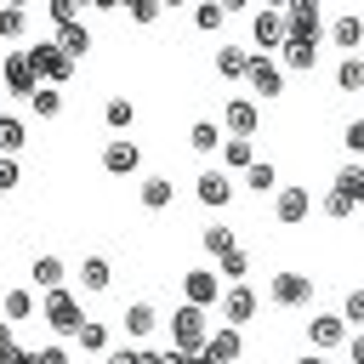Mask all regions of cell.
<instances>
[{
  "label": "cell",
  "instance_id": "cell-18",
  "mask_svg": "<svg viewBox=\"0 0 364 364\" xmlns=\"http://www.w3.org/2000/svg\"><path fill=\"white\" fill-rule=\"evenodd\" d=\"M136 165H142V148H136V142H125V136H119V142H108V148H102V171H108V176H131Z\"/></svg>",
  "mask_w": 364,
  "mask_h": 364
},
{
  "label": "cell",
  "instance_id": "cell-27",
  "mask_svg": "<svg viewBox=\"0 0 364 364\" xmlns=\"http://www.w3.org/2000/svg\"><path fill=\"white\" fill-rule=\"evenodd\" d=\"M0 313H6V324H23V318H34V290H6Z\"/></svg>",
  "mask_w": 364,
  "mask_h": 364
},
{
  "label": "cell",
  "instance_id": "cell-43",
  "mask_svg": "<svg viewBox=\"0 0 364 364\" xmlns=\"http://www.w3.org/2000/svg\"><path fill=\"white\" fill-rule=\"evenodd\" d=\"M131 23H159V0H131Z\"/></svg>",
  "mask_w": 364,
  "mask_h": 364
},
{
  "label": "cell",
  "instance_id": "cell-10",
  "mask_svg": "<svg viewBox=\"0 0 364 364\" xmlns=\"http://www.w3.org/2000/svg\"><path fill=\"white\" fill-rule=\"evenodd\" d=\"M245 85L256 91V97H284V68L273 63V57H250V74H245Z\"/></svg>",
  "mask_w": 364,
  "mask_h": 364
},
{
  "label": "cell",
  "instance_id": "cell-3",
  "mask_svg": "<svg viewBox=\"0 0 364 364\" xmlns=\"http://www.w3.org/2000/svg\"><path fill=\"white\" fill-rule=\"evenodd\" d=\"M28 63H34V74H40L46 85H57V91H63V80L74 74V57H68L57 40H40V46H28Z\"/></svg>",
  "mask_w": 364,
  "mask_h": 364
},
{
  "label": "cell",
  "instance_id": "cell-37",
  "mask_svg": "<svg viewBox=\"0 0 364 364\" xmlns=\"http://www.w3.org/2000/svg\"><path fill=\"white\" fill-rule=\"evenodd\" d=\"M216 262H222V279H233V284H245V273H250V256H245L239 245H233L228 256H216Z\"/></svg>",
  "mask_w": 364,
  "mask_h": 364
},
{
  "label": "cell",
  "instance_id": "cell-26",
  "mask_svg": "<svg viewBox=\"0 0 364 364\" xmlns=\"http://www.w3.org/2000/svg\"><path fill=\"white\" fill-rule=\"evenodd\" d=\"M199 245H205V256H228L239 239H233V228H228V222H210V228L199 233Z\"/></svg>",
  "mask_w": 364,
  "mask_h": 364
},
{
  "label": "cell",
  "instance_id": "cell-21",
  "mask_svg": "<svg viewBox=\"0 0 364 364\" xmlns=\"http://www.w3.org/2000/svg\"><path fill=\"white\" fill-rule=\"evenodd\" d=\"M228 136H222V125H210V119H193V131H188V148L193 154H216Z\"/></svg>",
  "mask_w": 364,
  "mask_h": 364
},
{
  "label": "cell",
  "instance_id": "cell-8",
  "mask_svg": "<svg viewBox=\"0 0 364 364\" xmlns=\"http://www.w3.org/2000/svg\"><path fill=\"white\" fill-rule=\"evenodd\" d=\"M0 80H6V91H11V97H34V91H40V74H34L28 51H11V57L0 63Z\"/></svg>",
  "mask_w": 364,
  "mask_h": 364
},
{
  "label": "cell",
  "instance_id": "cell-20",
  "mask_svg": "<svg viewBox=\"0 0 364 364\" xmlns=\"http://www.w3.org/2000/svg\"><path fill=\"white\" fill-rule=\"evenodd\" d=\"M250 57H256V51H245V46H222V51H216V74H222V80H245V74H250Z\"/></svg>",
  "mask_w": 364,
  "mask_h": 364
},
{
  "label": "cell",
  "instance_id": "cell-42",
  "mask_svg": "<svg viewBox=\"0 0 364 364\" xmlns=\"http://www.w3.org/2000/svg\"><path fill=\"white\" fill-rule=\"evenodd\" d=\"M341 318H347V324H364V284H358V290H347V301H341Z\"/></svg>",
  "mask_w": 364,
  "mask_h": 364
},
{
  "label": "cell",
  "instance_id": "cell-32",
  "mask_svg": "<svg viewBox=\"0 0 364 364\" xmlns=\"http://www.w3.org/2000/svg\"><path fill=\"white\" fill-rule=\"evenodd\" d=\"M279 57H284V68H318V46H307V40H290Z\"/></svg>",
  "mask_w": 364,
  "mask_h": 364
},
{
  "label": "cell",
  "instance_id": "cell-30",
  "mask_svg": "<svg viewBox=\"0 0 364 364\" xmlns=\"http://www.w3.org/2000/svg\"><path fill=\"white\" fill-rule=\"evenodd\" d=\"M222 165H239V171H250V165H256V148H250V136H228V142H222Z\"/></svg>",
  "mask_w": 364,
  "mask_h": 364
},
{
  "label": "cell",
  "instance_id": "cell-7",
  "mask_svg": "<svg viewBox=\"0 0 364 364\" xmlns=\"http://www.w3.org/2000/svg\"><path fill=\"white\" fill-rule=\"evenodd\" d=\"M182 301H188V307L222 301V273H216V267H188V273H182Z\"/></svg>",
  "mask_w": 364,
  "mask_h": 364
},
{
  "label": "cell",
  "instance_id": "cell-13",
  "mask_svg": "<svg viewBox=\"0 0 364 364\" xmlns=\"http://www.w3.org/2000/svg\"><path fill=\"white\" fill-rule=\"evenodd\" d=\"M119 330H125L131 341H148V336L159 330V313H154V301H125V313H119Z\"/></svg>",
  "mask_w": 364,
  "mask_h": 364
},
{
  "label": "cell",
  "instance_id": "cell-47",
  "mask_svg": "<svg viewBox=\"0 0 364 364\" xmlns=\"http://www.w3.org/2000/svg\"><path fill=\"white\" fill-rule=\"evenodd\" d=\"M102 364H136V347H114V353H108Z\"/></svg>",
  "mask_w": 364,
  "mask_h": 364
},
{
  "label": "cell",
  "instance_id": "cell-33",
  "mask_svg": "<svg viewBox=\"0 0 364 364\" xmlns=\"http://www.w3.org/2000/svg\"><path fill=\"white\" fill-rule=\"evenodd\" d=\"M28 108H34L40 119H57V114H63V91H57V85H40V91L28 97Z\"/></svg>",
  "mask_w": 364,
  "mask_h": 364
},
{
  "label": "cell",
  "instance_id": "cell-35",
  "mask_svg": "<svg viewBox=\"0 0 364 364\" xmlns=\"http://www.w3.org/2000/svg\"><path fill=\"white\" fill-rule=\"evenodd\" d=\"M74 341H80L85 353H102V358H108V324H97V318H85V330H80Z\"/></svg>",
  "mask_w": 364,
  "mask_h": 364
},
{
  "label": "cell",
  "instance_id": "cell-1",
  "mask_svg": "<svg viewBox=\"0 0 364 364\" xmlns=\"http://www.w3.org/2000/svg\"><path fill=\"white\" fill-rule=\"evenodd\" d=\"M40 324L51 330V336H80L85 330V307H80V296L63 284V290H46L40 296Z\"/></svg>",
  "mask_w": 364,
  "mask_h": 364
},
{
  "label": "cell",
  "instance_id": "cell-15",
  "mask_svg": "<svg viewBox=\"0 0 364 364\" xmlns=\"http://www.w3.org/2000/svg\"><path fill=\"white\" fill-rule=\"evenodd\" d=\"M307 210H313V193H307V188H279V193H273V216H279L284 228H296Z\"/></svg>",
  "mask_w": 364,
  "mask_h": 364
},
{
  "label": "cell",
  "instance_id": "cell-38",
  "mask_svg": "<svg viewBox=\"0 0 364 364\" xmlns=\"http://www.w3.org/2000/svg\"><path fill=\"white\" fill-rule=\"evenodd\" d=\"M318 210H324V216H330V222H347V216H353V199H341V193H336V188H330V193H324V199H318Z\"/></svg>",
  "mask_w": 364,
  "mask_h": 364
},
{
  "label": "cell",
  "instance_id": "cell-29",
  "mask_svg": "<svg viewBox=\"0 0 364 364\" xmlns=\"http://www.w3.org/2000/svg\"><path fill=\"white\" fill-rule=\"evenodd\" d=\"M57 46H63L68 57H85V51H91V28H85V23H68V28H57Z\"/></svg>",
  "mask_w": 364,
  "mask_h": 364
},
{
  "label": "cell",
  "instance_id": "cell-24",
  "mask_svg": "<svg viewBox=\"0 0 364 364\" xmlns=\"http://www.w3.org/2000/svg\"><path fill=\"white\" fill-rule=\"evenodd\" d=\"M336 193H341V199H353V205H364V165H358V159L336 171Z\"/></svg>",
  "mask_w": 364,
  "mask_h": 364
},
{
  "label": "cell",
  "instance_id": "cell-2",
  "mask_svg": "<svg viewBox=\"0 0 364 364\" xmlns=\"http://www.w3.org/2000/svg\"><path fill=\"white\" fill-rule=\"evenodd\" d=\"M165 330H171V347L176 353H205V341H210V324H205V307H176L171 318H165Z\"/></svg>",
  "mask_w": 364,
  "mask_h": 364
},
{
  "label": "cell",
  "instance_id": "cell-48",
  "mask_svg": "<svg viewBox=\"0 0 364 364\" xmlns=\"http://www.w3.org/2000/svg\"><path fill=\"white\" fill-rule=\"evenodd\" d=\"M347 358H353V364H364V330H353V341H347Z\"/></svg>",
  "mask_w": 364,
  "mask_h": 364
},
{
  "label": "cell",
  "instance_id": "cell-14",
  "mask_svg": "<svg viewBox=\"0 0 364 364\" xmlns=\"http://www.w3.org/2000/svg\"><path fill=\"white\" fill-rule=\"evenodd\" d=\"M222 119H228V136H250V131L262 125V108H256L250 97H228V108H222Z\"/></svg>",
  "mask_w": 364,
  "mask_h": 364
},
{
  "label": "cell",
  "instance_id": "cell-31",
  "mask_svg": "<svg viewBox=\"0 0 364 364\" xmlns=\"http://www.w3.org/2000/svg\"><path fill=\"white\" fill-rule=\"evenodd\" d=\"M336 91H364V57H341L336 63Z\"/></svg>",
  "mask_w": 364,
  "mask_h": 364
},
{
  "label": "cell",
  "instance_id": "cell-4",
  "mask_svg": "<svg viewBox=\"0 0 364 364\" xmlns=\"http://www.w3.org/2000/svg\"><path fill=\"white\" fill-rule=\"evenodd\" d=\"M284 23H290V40H307V46H318L330 34V23H324V11L313 0H290L284 6Z\"/></svg>",
  "mask_w": 364,
  "mask_h": 364
},
{
  "label": "cell",
  "instance_id": "cell-41",
  "mask_svg": "<svg viewBox=\"0 0 364 364\" xmlns=\"http://www.w3.org/2000/svg\"><path fill=\"white\" fill-rule=\"evenodd\" d=\"M228 11H233V6H199V11H193V23L210 34V28H222V17H228Z\"/></svg>",
  "mask_w": 364,
  "mask_h": 364
},
{
  "label": "cell",
  "instance_id": "cell-19",
  "mask_svg": "<svg viewBox=\"0 0 364 364\" xmlns=\"http://www.w3.org/2000/svg\"><path fill=\"white\" fill-rule=\"evenodd\" d=\"M63 273H68V267H63V256H51V250L34 256V267H28V279L40 284V296H46V290H63Z\"/></svg>",
  "mask_w": 364,
  "mask_h": 364
},
{
  "label": "cell",
  "instance_id": "cell-23",
  "mask_svg": "<svg viewBox=\"0 0 364 364\" xmlns=\"http://www.w3.org/2000/svg\"><path fill=\"white\" fill-rule=\"evenodd\" d=\"M108 279H114V267H108V256H85L80 262V284L97 296V290H108Z\"/></svg>",
  "mask_w": 364,
  "mask_h": 364
},
{
  "label": "cell",
  "instance_id": "cell-12",
  "mask_svg": "<svg viewBox=\"0 0 364 364\" xmlns=\"http://www.w3.org/2000/svg\"><path fill=\"white\" fill-rule=\"evenodd\" d=\"M193 193H199V205L222 210V205L233 199V176H228V171H216V165H205V171H199V182H193Z\"/></svg>",
  "mask_w": 364,
  "mask_h": 364
},
{
  "label": "cell",
  "instance_id": "cell-39",
  "mask_svg": "<svg viewBox=\"0 0 364 364\" xmlns=\"http://www.w3.org/2000/svg\"><path fill=\"white\" fill-rule=\"evenodd\" d=\"M46 17H51L57 28H68V23H80V6H74V0H51V6H46Z\"/></svg>",
  "mask_w": 364,
  "mask_h": 364
},
{
  "label": "cell",
  "instance_id": "cell-5",
  "mask_svg": "<svg viewBox=\"0 0 364 364\" xmlns=\"http://www.w3.org/2000/svg\"><path fill=\"white\" fill-rule=\"evenodd\" d=\"M250 34H256L262 57L284 51V46H290V23H284V6H267V11H256V17H250Z\"/></svg>",
  "mask_w": 364,
  "mask_h": 364
},
{
  "label": "cell",
  "instance_id": "cell-6",
  "mask_svg": "<svg viewBox=\"0 0 364 364\" xmlns=\"http://www.w3.org/2000/svg\"><path fill=\"white\" fill-rule=\"evenodd\" d=\"M267 296H273V307H307L313 301V279L296 273V267H284V273L267 279Z\"/></svg>",
  "mask_w": 364,
  "mask_h": 364
},
{
  "label": "cell",
  "instance_id": "cell-22",
  "mask_svg": "<svg viewBox=\"0 0 364 364\" xmlns=\"http://www.w3.org/2000/svg\"><path fill=\"white\" fill-rule=\"evenodd\" d=\"M136 199H142V210H165V205L176 199V188H171L165 176H148V182L136 188Z\"/></svg>",
  "mask_w": 364,
  "mask_h": 364
},
{
  "label": "cell",
  "instance_id": "cell-25",
  "mask_svg": "<svg viewBox=\"0 0 364 364\" xmlns=\"http://www.w3.org/2000/svg\"><path fill=\"white\" fill-rule=\"evenodd\" d=\"M245 188H256V193H279V165H273V159H256V165L245 171Z\"/></svg>",
  "mask_w": 364,
  "mask_h": 364
},
{
  "label": "cell",
  "instance_id": "cell-51",
  "mask_svg": "<svg viewBox=\"0 0 364 364\" xmlns=\"http://www.w3.org/2000/svg\"><path fill=\"white\" fill-rule=\"evenodd\" d=\"M0 119H6V102H0Z\"/></svg>",
  "mask_w": 364,
  "mask_h": 364
},
{
  "label": "cell",
  "instance_id": "cell-45",
  "mask_svg": "<svg viewBox=\"0 0 364 364\" xmlns=\"http://www.w3.org/2000/svg\"><path fill=\"white\" fill-rule=\"evenodd\" d=\"M17 176H23V171H17V159H6V154H0V193H11V188H17Z\"/></svg>",
  "mask_w": 364,
  "mask_h": 364
},
{
  "label": "cell",
  "instance_id": "cell-34",
  "mask_svg": "<svg viewBox=\"0 0 364 364\" xmlns=\"http://www.w3.org/2000/svg\"><path fill=\"white\" fill-rule=\"evenodd\" d=\"M102 119H108L114 131H125V125L136 119V102H131V97H108V108H102Z\"/></svg>",
  "mask_w": 364,
  "mask_h": 364
},
{
  "label": "cell",
  "instance_id": "cell-17",
  "mask_svg": "<svg viewBox=\"0 0 364 364\" xmlns=\"http://www.w3.org/2000/svg\"><path fill=\"white\" fill-rule=\"evenodd\" d=\"M330 40H336L347 57H358V46H364V17H358V11H341V17H330Z\"/></svg>",
  "mask_w": 364,
  "mask_h": 364
},
{
  "label": "cell",
  "instance_id": "cell-28",
  "mask_svg": "<svg viewBox=\"0 0 364 364\" xmlns=\"http://www.w3.org/2000/svg\"><path fill=\"white\" fill-rule=\"evenodd\" d=\"M23 142H28V125H23L17 114H6V119H0V154H6V159H17V148H23Z\"/></svg>",
  "mask_w": 364,
  "mask_h": 364
},
{
  "label": "cell",
  "instance_id": "cell-40",
  "mask_svg": "<svg viewBox=\"0 0 364 364\" xmlns=\"http://www.w3.org/2000/svg\"><path fill=\"white\" fill-rule=\"evenodd\" d=\"M341 142H347V154L364 165V119H347V131H341Z\"/></svg>",
  "mask_w": 364,
  "mask_h": 364
},
{
  "label": "cell",
  "instance_id": "cell-44",
  "mask_svg": "<svg viewBox=\"0 0 364 364\" xmlns=\"http://www.w3.org/2000/svg\"><path fill=\"white\" fill-rule=\"evenodd\" d=\"M17 358H23V347H17L11 324H0V364H17Z\"/></svg>",
  "mask_w": 364,
  "mask_h": 364
},
{
  "label": "cell",
  "instance_id": "cell-46",
  "mask_svg": "<svg viewBox=\"0 0 364 364\" xmlns=\"http://www.w3.org/2000/svg\"><path fill=\"white\" fill-rule=\"evenodd\" d=\"M40 364H68V347H63V341H46V347H40Z\"/></svg>",
  "mask_w": 364,
  "mask_h": 364
},
{
  "label": "cell",
  "instance_id": "cell-9",
  "mask_svg": "<svg viewBox=\"0 0 364 364\" xmlns=\"http://www.w3.org/2000/svg\"><path fill=\"white\" fill-rule=\"evenodd\" d=\"M256 307H262V296H256L250 284H228V290H222V324H233V330H239V324H250V318H256Z\"/></svg>",
  "mask_w": 364,
  "mask_h": 364
},
{
  "label": "cell",
  "instance_id": "cell-16",
  "mask_svg": "<svg viewBox=\"0 0 364 364\" xmlns=\"http://www.w3.org/2000/svg\"><path fill=\"white\" fill-rule=\"evenodd\" d=\"M239 353H245V336H239L233 324L210 330V341H205V358H210V364H239Z\"/></svg>",
  "mask_w": 364,
  "mask_h": 364
},
{
  "label": "cell",
  "instance_id": "cell-36",
  "mask_svg": "<svg viewBox=\"0 0 364 364\" xmlns=\"http://www.w3.org/2000/svg\"><path fill=\"white\" fill-rule=\"evenodd\" d=\"M17 34H28V11L23 6H0V40H17Z\"/></svg>",
  "mask_w": 364,
  "mask_h": 364
},
{
  "label": "cell",
  "instance_id": "cell-11",
  "mask_svg": "<svg viewBox=\"0 0 364 364\" xmlns=\"http://www.w3.org/2000/svg\"><path fill=\"white\" fill-rule=\"evenodd\" d=\"M307 341H313V353H324V347H341V341H353V330H347V318H341V313H313V324H307Z\"/></svg>",
  "mask_w": 364,
  "mask_h": 364
},
{
  "label": "cell",
  "instance_id": "cell-50",
  "mask_svg": "<svg viewBox=\"0 0 364 364\" xmlns=\"http://www.w3.org/2000/svg\"><path fill=\"white\" fill-rule=\"evenodd\" d=\"M296 364H330V358H324V353H301Z\"/></svg>",
  "mask_w": 364,
  "mask_h": 364
},
{
  "label": "cell",
  "instance_id": "cell-49",
  "mask_svg": "<svg viewBox=\"0 0 364 364\" xmlns=\"http://www.w3.org/2000/svg\"><path fill=\"white\" fill-rule=\"evenodd\" d=\"M17 364H40V347H23V358Z\"/></svg>",
  "mask_w": 364,
  "mask_h": 364
}]
</instances>
